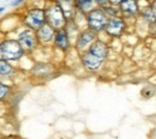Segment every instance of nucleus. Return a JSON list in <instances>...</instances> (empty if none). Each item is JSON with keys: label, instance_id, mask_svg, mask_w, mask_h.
Here are the masks:
<instances>
[{"label": "nucleus", "instance_id": "1", "mask_svg": "<svg viewBox=\"0 0 156 139\" xmlns=\"http://www.w3.org/2000/svg\"><path fill=\"white\" fill-rule=\"evenodd\" d=\"M111 54L109 42L98 39L84 53L79 54V62L83 70L88 73H98L106 65L107 59Z\"/></svg>", "mask_w": 156, "mask_h": 139}, {"label": "nucleus", "instance_id": "2", "mask_svg": "<svg viewBox=\"0 0 156 139\" xmlns=\"http://www.w3.org/2000/svg\"><path fill=\"white\" fill-rule=\"evenodd\" d=\"M25 52L20 47L18 41L13 37H2L0 40V59L11 64L20 62L25 58Z\"/></svg>", "mask_w": 156, "mask_h": 139}, {"label": "nucleus", "instance_id": "3", "mask_svg": "<svg viewBox=\"0 0 156 139\" xmlns=\"http://www.w3.org/2000/svg\"><path fill=\"white\" fill-rule=\"evenodd\" d=\"M20 23L24 28L37 30L40 26L46 24V15H44V7L31 5L25 7L23 13L20 15Z\"/></svg>", "mask_w": 156, "mask_h": 139}, {"label": "nucleus", "instance_id": "4", "mask_svg": "<svg viewBox=\"0 0 156 139\" xmlns=\"http://www.w3.org/2000/svg\"><path fill=\"white\" fill-rule=\"evenodd\" d=\"M107 22H108V17L106 16V13L101 7L95 6L89 12L85 13V28L98 34V36L100 34L103 33Z\"/></svg>", "mask_w": 156, "mask_h": 139}, {"label": "nucleus", "instance_id": "5", "mask_svg": "<svg viewBox=\"0 0 156 139\" xmlns=\"http://www.w3.org/2000/svg\"><path fill=\"white\" fill-rule=\"evenodd\" d=\"M129 28H130V23L124 19L122 17L117 16L113 18H108V22L102 34L107 37L108 42H111L112 40L121 39L127 33Z\"/></svg>", "mask_w": 156, "mask_h": 139}, {"label": "nucleus", "instance_id": "6", "mask_svg": "<svg viewBox=\"0 0 156 139\" xmlns=\"http://www.w3.org/2000/svg\"><path fill=\"white\" fill-rule=\"evenodd\" d=\"M43 7H44V15H46V23L52 28H54L55 30L62 29L67 19L58 4L54 0H51Z\"/></svg>", "mask_w": 156, "mask_h": 139}, {"label": "nucleus", "instance_id": "7", "mask_svg": "<svg viewBox=\"0 0 156 139\" xmlns=\"http://www.w3.org/2000/svg\"><path fill=\"white\" fill-rule=\"evenodd\" d=\"M16 40L18 41V43L20 44V47L23 48V50L25 52L27 55H30V54L35 53L40 48L39 42L36 39V34L31 29H28V28L23 26L17 33Z\"/></svg>", "mask_w": 156, "mask_h": 139}, {"label": "nucleus", "instance_id": "8", "mask_svg": "<svg viewBox=\"0 0 156 139\" xmlns=\"http://www.w3.org/2000/svg\"><path fill=\"white\" fill-rule=\"evenodd\" d=\"M55 73V65L51 61H37L33 65L31 70L29 71V76L33 80L46 82L54 77Z\"/></svg>", "mask_w": 156, "mask_h": 139}, {"label": "nucleus", "instance_id": "9", "mask_svg": "<svg viewBox=\"0 0 156 139\" xmlns=\"http://www.w3.org/2000/svg\"><path fill=\"white\" fill-rule=\"evenodd\" d=\"M98 39V34L88 30L87 28H83V29L79 30V33L77 34L76 39L72 42V48H73V50L79 55V54L84 53Z\"/></svg>", "mask_w": 156, "mask_h": 139}, {"label": "nucleus", "instance_id": "10", "mask_svg": "<svg viewBox=\"0 0 156 139\" xmlns=\"http://www.w3.org/2000/svg\"><path fill=\"white\" fill-rule=\"evenodd\" d=\"M117 7L119 10V16L131 23L137 20L142 5L140 0H121Z\"/></svg>", "mask_w": 156, "mask_h": 139}, {"label": "nucleus", "instance_id": "11", "mask_svg": "<svg viewBox=\"0 0 156 139\" xmlns=\"http://www.w3.org/2000/svg\"><path fill=\"white\" fill-rule=\"evenodd\" d=\"M52 49L58 50L62 54H66V53L72 50V41L69 37V35L66 34V31L64 29L55 30L54 40L52 43Z\"/></svg>", "mask_w": 156, "mask_h": 139}, {"label": "nucleus", "instance_id": "12", "mask_svg": "<svg viewBox=\"0 0 156 139\" xmlns=\"http://www.w3.org/2000/svg\"><path fill=\"white\" fill-rule=\"evenodd\" d=\"M36 34V39L39 42L40 48H52V43L54 40V35H55V29L52 28L51 25H48L47 23L43 24L42 26H40L37 30H35Z\"/></svg>", "mask_w": 156, "mask_h": 139}, {"label": "nucleus", "instance_id": "13", "mask_svg": "<svg viewBox=\"0 0 156 139\" xmlns=\"http://www.w3.org/2000/svg\"><path fill=\"white\" fill-rule=\"evenodd\" d=\"M142 22H144L149 28L150 26H155V19H156V5L155 2H150V4H145L144 6L140 7L138 18Z\"/></svg>", "mask_w": 156, "mask_h": 139}, {"label": "nucleus", "instance_id": "14", "mask_svg": "<svg viewBox=\"0 0 156 139\" xmlns=\"http://www.w3.org/2000/svg\"><path fill=\"white\" fill-rule=\"evenodd\" d=\"M17 73H18V68L13 64L0 59V79L12 80L13 78H16Z\"/></svg>", "mask_w": 156, "mask_h": 139}, {"label": "nucleus", "instance_id": "15", "mask_svg": "<svg viewBox=\"0 0 156 139\" xmlns=\"http://www.w3.org/2000/svg\"><path fill=\"white\" fill-rule=\"evenodd\" d=\"M57 4L59 5V7L61 9V11L64 12L66 19H73L77 11L73 4V0H54Z\"/></svg>", "mask_w": 156, "mask_h": 139}, {"label": "nucleus", "instance_id": "16", "mask_svg": "<svg viewBox=\"0 0 156 139\" xmlns=\"http://www.w3.org/2000/svg\"><path fill=\"white\" fill-rule=\"evenodd\" d=\"M13 94H15L13 85L10 83H5L0 79V103L7 102Z\"/></svg>", "mask_w": 156, "mask_h": 139}, {"label": "nucleus", "instance_id": "17", "mask_svg": "<svg viewBox=\"0 0 156 139\" xmlns=\"http://www.w3.org/2000/svg\"><path fill=\"white\" fill-rule=\"evenodd\" d=\"M73 4H75V7H76V11L84 15V16L93 7H95L94 0H73Z\"/></svg>", "mask_w": 156, "mask_h": 139}, {"label": "nucleus", "instance_id": "18", "mask_svg": "<svg viewBox=\"0 0 156 139\" xmlns=\"http://www.w3.org/2000/svg\"><path fill=\"white\" fill-rule=\"evenodd\" d=\"M62 29L66 31V34L69 35V37L71 39V41H72V42H73V40L76 39L77 34L79 33V30H80L79 25H78L77 23H76L73 19L67 20V22H66V24H65V26H64Z\"/></svg>", "mask_w": 156, "mask_h": 139}, {"label": "nucleus", "instance_id": "19", "mask_svg": "<svg viewBox=\"0 0 156 139\" xmlns=\"http://www.w3.org/2000/svg\"><path fill=\"white\" fill-rule=\"evenodd\" d=\"M103 12L106 13V16L108 18H113V17H117L119 16V10H118L117 6H112V5H107L105 7H102Z\"/></svg>", "mask_w": 156, "mask_h": 139}, {"label": "nucleus", "instance_id": "20", "mask_svg": "<svg viewBox=\"0 0 156 139\" xmlns=\"http://www.w3.org/2000/svg\"><path fill=\"white\" fill-rule=\"evenodd\" d=\"M94 4H95V6L102 9V7L108 5V0H94Z\"/></svg>", "mask_w": 156, "mask_h": 139}, {"label": "nucleus", "instance_id": "21", "mask_svg": "<svg viewBox=\"0 0 156 139\" xmlns=\"http://www.w3.org/2000/svg\"><path fill=\"white\" fill-rule=\"evenodd\" d=\"M24 2H25V0H12L11 1V6L12 7H17V6H20Z\"/></svg>", "mask_w": 156, "mask_h": 139}, {"label": "nucleus", "instance_id": "22", "mask_svg": "<svg viewBox=\"0 0 156 139\" xmlns=\"http://www.w3.org/2000/svg\"><path fill=\"white\" fill-rule=\"evenodd\" d=\"M120 1H121V0H108V5H112V6H118Z\"/></svg>", "mask_w": 156, "mask_h": 139}, {"label": "nucleus", "instance_id": "23", "mask_svg": "<svg viewBox=\"0 0 156 139\" xmlns=\"http://www.w3.org/2000/svg\"><path fill=\"white\" fill-rule=\"evenodd\" d=\"M150 2H155V0H145V4H150Z\"/></svg>", "mask_w": 156, "mask_h": 139}, {"label": "nucleus", "instance_id": "24", "mask_svg": "<svg viewBox=\"0 0 156 139\" xmlns=\"http://www.w3.org/2000/svg\"><path fill=\"white\" fill-rule=\"evenodd\" d=\"M5 11V7H2V6H0V13H2Z\"/></svg>", "mask_w": 156, "mask_h": 139}]
</instances>
